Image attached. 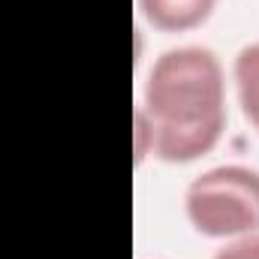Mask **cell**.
I'll return each instance as SVG.
<instances>
[{"label": "cell", "instance_id": "obj_2", "mask_svg": "<svg viewBox=\"0 0 259 259\" xmlns=\"http://www.w3.org/2000/svg\"><path fill=\"white\" fill-rule=\"evenodd\" d=\"M184 211L199 235L238 238L259 232V169L226 163L196 175Z\"/></svg>", "mask_w": 259, "mask_h": 259}, {"label": "cell", "instance_id": "obj_4", "mask_svg": "<svg viewBox=\"0 0 259 259\" xmlns=\"http://www.w3.org/2000/svg\"><path fill=\"white\" fill-rule=\"evenodd\" d=\"M232 75H235L241 112H244V118L259 130V42L244 46V49L235 55Z\"/></svg>", "mask_w": 259, "mask_h": 259}, {"label": "cell", "instance_id": "obj_6", "mask_svg": "<svg viewBox=\"0 0 259 259\" xmlns=\"http://www.w3.org/2000/svg\"><path fill=\"white\" fill-rule=\"evenodd\" d=\"M151 145H154V127L145 115L142 106H136V160L142 163L145 154H151Z\"/></svg>", "mask_w": 259, "mask_h": 259}, {"label": "cell", "instance_id": "obj_1", "mask_svg": "<svg viewBox=\"0 0 259 259\" xmlns=\"http://www.w3.org/2000/svg\"><path fill=\"white\" fill-rule=\"evenodd\" d=\"M142 109L154 127L151 154L166 163H193L226 130V72L205 46L163 52L145 81Z\"/></svg>", "mask_w": 259, "mask_h": 259}, {"label": "cell", "instance_id": "obj_5", "mask_svg": "<svg viewBox=\"0 0 259 259\" xmlns=\"http://www.w3.org/2000/svg\"><path fill=\"white\" fill-rule=\"evenodd\" d=\"M214 259H259V232L229 238V244L220 247Z\"/></svg>", "mask_w": 259, "mask_h": 259}, {"label": "cell", "instance_id": "obj_3", "mask_svg": "<svg viewBox=\"0 0 259 259\" xmlns=\"http://www.w3.org/2000/svg\"><path fill=\"white\" fill-rule=\"evenodd\" d=\"M217 0H139L142 15L166 33H184L205 24Z\"/></svg>", "mask_w": 259, "mask_h": 259}]
</instances>
